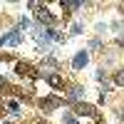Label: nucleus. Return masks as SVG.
Here are the masks:
<instances>
[{
    "label": "nucleus",
    "mask_w": 124,
    "mask_h": 124,
    "mask_svg": "<svg viewBox=\"0 0 124 124\" xmlns=\"http://www.w3.org/2000/svg\"><path fill=\"white\" fill-rule=\"evenodd\" d=\"M32 37L37 40V47L42 50V52H50V50H52V37L47 35V30H45L42 25H35V30H32Z\"/></svg>",
    "instance_id": "nucleus-1"
},
{
    "label": "nucleus",
    "mask_w": 124,
    "mask_h": 124,
    "mask_svg": "<svg viewBox=\"0 0 124 124\" xmlns=\"http://www.w3.org/2000/svg\"><path fill=\"white\" fill-rule=\"evenodd\" d=\"M99 47H102V40H97V37H94V40L89 42V50H99Z\"/></svg>",
    "instance_id": "nucleus-13"
},
{
    "label": "nucleus",
    "mask_w": 124,
    "mask_h": 124,
    "mask_svg": "<svg viewBox=\"0 0 124 124\" xmlns=\"http://www.w3.org/2000/svg\"><path fill=\"white\" fill-rule=\"evenodd\" d=\"M117 45H119V47H124V35H122V37L117 40Z\"/></svg>",
    "instance_id": "nucleus-16"
},
{
    "label": "nucleus",
    "mask_w": 124,
    "mask_h": 124,
    "mask_svg": "<svg viewBox=\"0 0 124 124\" xmlns=\"http://www.w3.org/2000/svg\"><path fill=\"white\" fill-rule=\"evenodd\" d=\"M45 67H52V70H57V67H60V62H57L55 57H45V60H42V70H45Z\"/></svg>",
    "instance_id": "nucleus-9"
},
{
    "label": "nucleus",
    "mask_w": 124,
    "mask_h": 124,
    "mask_svg": "<svg viewBox=\"0 0 124 124\" xmlns=\"http://www.w3.org/2000/svg\"><path fill=\"white\" fill-rule=\"evenodd\" d=\"M82 97H85V87H72L65 97V104H77Z\"/></svg>",
    "instance_id": "nucleus-5"
},
{
    "label": "nucleus",
    "mask_w": 124,
    "mask_h": 124,
    "mask_svg": "<svg viewBox=\"0 0 124 124\" xmlns=\"http://www.w3.org/2000/svg\"><path fill=\"white\" fill-rule=\"evenodd\" d=\"M25 27H30V20H27V17H20V25H17V30H25Z\"/></svg>",
    "instance_id": "nucleus-12"
},
{
    "label": "nucleus",
    "mask_w": 124,
    "mask_h": 124,
    "mask_svg": "<svg viewBox=\"0 0 124 124\" xmlns=\"http://www.w3.org/2000/svg\"><path fill=\"white\" fill-rule=\"evenodd\" d=\"M8 107H10V109H8L10 114H20V102H17L15 97H13V99H8Z\"/></svg>",
    "instance_id": "nucleus-8"
},
{
    "label": "nucleus",
    "mask_w": 124,
    "mask_h": 124,
    "mask_svg": "<svg viewBox=\"0 0 124 124\" xmlns=\"http://www.w3.org/2000/svg\"><path fill=\"white\" fill-rule=\"evenodd\" d=\"M0 87H3V89L8 87V79H5V77H0Z\"/></svg>",
    "instance_id": "nucleus-15"
},
{
    "label": "nucleus",
    "mask_w": 124,
    "mask_h": 124,
    "mask_svg": "<svg viewBox=\"0 0 124 124\" xmlns=\"http://www.w3.org/2000/svg\"><path fill=\"white\" fill-rule=\"evenodd\" d=\"M45 82H47L50 87H55V89L65 87V77H62V75H45Z\"/></svg>",
    "instance_id": "nucleus-7"
},
{
    "label": "nucleus",
    "mask_w": 124,
    "mask_h": 124,
    "mask_svg": "<svg viewBox=\"0 0 124 124\" xmlns=\"http://www.w3.org/2000/svg\"><path fill=\"white\" fill-rule=\"evenodd\" d=\"M89 62V55L85 52V50H79V52L75 55V60H72V70L75 72H79V70H85V65Z\"/></svg>",
    "instance_id": "nucleus-6"
},
{
    "label": "nucleus",
    "mask_w": 124,
    "mask_h": 124,
    "mask_svg": "<svg viewBox=\"0 0 124 124\" xmlns=\"http://www.w3.org/2000/svg\"><path fill=\"white\" fill-rule=\"evenodd\" d=\"M35 17H37V23H40V25H47V27H52V17H50V10H47V5H45V3H37Z\"/></svg>",
    "instance_id": "nucleus-4"
},
{
    "label": "nucleus",
    "mask_w": 124,
    "mask_h": 124,
    "mask_svg": "<svg viewBox=\"0 0 124 124\" xmlns=\"http://www.w3.org/2000/svg\"><path fill=\"white\" fill-rule=\"evenodd\" d=\"M20 42H23V35H20V30H10L8 35H3L0 37V47H17Z\"/></svg>",
    "instance_id": "nucleus-3"
},
{
    "label": "nucleus",
    "mask_w": 124,
    "mask_h": 124,
    "mask_svg": "<svg viewBox=\"0 0 124 124\" xmlns=\"http://www.w3.org/2000/svg\"><path fill=\"white\" fill-rule=\"evenodd\" d=\"M62 104H65V99H62V97H52V94H50V97H42V99H40V109H42L45 114H50L52 109H60Z\"/></svg>",
    "instance_id": "nucleus-2"
},
{
    "label": "nucleus",
    "mask_w": 124,
    "mask_h": 124,
    "mask_svg": "<svg viewBox=\"0 0 124 124\" xmlns=\"http://www.w3.org/2000/svg\"><path fill=\"white\" fill-rule=\"evenodd\" d=\"M117 119H119V122H124V107H122V109H117Z\"/></svg>",
    "instance_id": "nucleus-14"
},
{
    "label": "nucleus",
    "mask_w": 124,
    "mask_h": 124,
    "mask_svg": "<svg viewBox=\"0 0 124 124\" xmlns=\"http://www.w3.org/2000/svg\"><path fill=\"white\" fill-rule=\"evenodd\" d=\"M82 30H85V27H82V23H75L70 32H72V35H82Z\"/></svg>",
    "instance_id": "nucleus-11"
},
{
    "label": "nucleus",
    "mask_w": 124,
    "mask_h": 124,
    "mask_svg": "<svg viewBox=\"0 0 124 124\" xmlns=\"http://www.w3.org/2000/svg\"><path fill=\"white\" fill-rule=\"evenodd\" d=\"M0 107H3V104H0Z\"/></svg>",
    "instance_id": "nucleus-17"
},
{
    "label": "nucleus",
    "mask_w": 124,
    "mask_h": 124,
    "mask_svg": "<svg viewBox=\"0 0 124 124\" xmlns=\"http://www.w3.org/2000/svg\"><path fill=\"white\" fill-rule=\"evenodd\" d=\"M114 85H117V87H124V67L117 70V75H114Z\"/></svg>",
    "instance_id": "nucleus-10"
}]
</instances>
